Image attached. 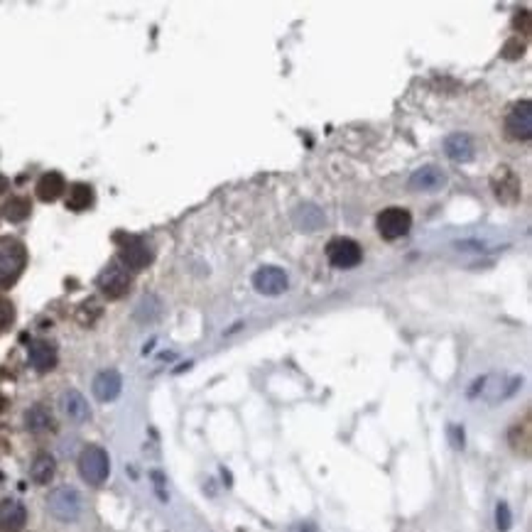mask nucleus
<instances>
[{
    "label": "nucleus",
    "mask_w": 532,
    "mask_h": 532,
    "mask_svg": "<svg viewBox=\"0 0 532 532\" xmlns=\"http://www.w3.org/2000/svg\"><path fill=\"white\" fill-rule=\"evenodd\" d=\"M491 184H493L496 197H498L503 204H518L520 201L523 184H520L518 175H515L513 170H508V167H498L493 179H491Z\"/></svg>",
    "instance_id": "10"
},
{
    "label": "nucleus",
    "mask_w": 532,
    "mask_h": 532,
    "mask_svg": "<svg viewBox=\"0 0 532 532\" xmlns=\"http://www.w3.org/2000/svg\"><path fill=\"white\" fill-rule=\"evenodd\" d=\"M47 510L62 523H77L81 518L84 510V498L77 488L72 486H59L49 493L47 498Z\"/></svg>",
    "instance_id": "2"
},
{
    "label": "nucleus",
    "mask_w": 532,
    "mask_h": 532,
    "mask_svg": "<svg viewBox=\"0 0 532 532\" xmlns=\"http://www.w3.org/2000/svg\"><path fill=\"white\" fill-rule=\"evenodd\" d=\"M57 361L59 356L54 344H49V341H32L29 344V366L37 373H49L57 366Z\"/></svg>",
    "instance_id": "14"
},
{
    "label": "nucleus",
    "mask_w": 532,
    "mask_h": 532,
    "mask_svg": "<svg viewBox=\"0 0 532 532\" xmlns=\"http://www.w3.org/2000/svg\"><path fill=\"white\" fill-rule=\"evenodd\" d=\"M101 314V307L96 305L93 300H88V302H84L81 305V310H79V321H81L84 326H91L93 321H96V317Z\"/></svg>",
    "instance_id": "24"
},
{
    "label": "nucleus",
    "mask_w": 532,
    "mask_h": 532,
    "mask_svg": "<svg viewBox=\"0 0 532 532\" xmlns=\"http://www.w3.org/2000/svg\"><path fill=\"white\" fill-rule=\"evenodd\" d=\"M32 211V204H29L27 197H10L3 206V216L8 218L10 223H20L29 216Z\"/></svg>",
    "instance_id": "22"
},
{
    "label": "nucleus",
    "mask_w": 532,
    "mask_h": 532,
    "mask_svg": "<svg viewBox=\"0 0 532 532\" xmlns=\"http://www.w3.org/2000/svg\"><path fill=\"white\" fill-rule=\"evenodd\" d=\"M133 277L121 262H111L106 270L98 275V290L108 297V300H121L131 292Z\"/></svg>",
    "instance_id": "4"
},
{
    "label": "nucleus",
    "mask_w": 532,
    "mask_h": 532,
    "mask_svg": "<svg viewBox=\"0 0 532 532\" xmlns=\"http://www.w3.org/2000/svg\"><path fill=\"white\" fill-rule=\"evenodd\" d=\"M123 390V378L118 371L108 368V371H101L96 378H93V395L101 402H113Z\"/></svg>",
    "instance_id": "12"
},
{
    "label": "nucleus",
    "mask_w": 532,
    "mask_h": 532,
    "mask_svg": "<svg viewBox=\"0 0 532 532\" xmlns=\"http://www.w3.org/2000/svg\"><path fill=\"white\" fill-rule=\"evenodd\" d=\"M295 223L302 231H319L326 223V218L324 213H321V208H317L314 204H302L295 211Z\"/></svg>",
    "instance_id": "18"
},
{
    "label": "nucleus",
    "mask_w": 532,
    "mask_h": 532,
    "mask_svg": "<svg viewBox=\"0 0 532 532\" xmlns=\"http://www.w3.org/2000/svg\"><path fill=\"white\" fill-rule=\"evenodd\" d=\"M27 265V251L18 238H0V287H10L20 280Z\"/></svg>",
    "instance_id": "1"
},
{
    "label": "nucleus",
    "mask_w": 532,
    "mask_h": 532,
    "mask_svg": "<svg viewBox=\"0 0 532 532\" xmlns=\"http://www.w3.org/2000/svg\"><path fill=\"white\" fill-rule=\"evenodd\" d=\"M152 262V251L140 238H126L121 246V265L126 270H145Z\"/></svg>",
    "instance_id": "9"
},
{
    "label": "nucleus",
    "mask_w": 532,
    "mask_h": 532,
    "mask_svg": "<svg viewBox=\"0 0 532 532\" xmlns=\"http://www.w3.org/2000/svg\"><path fill=\"white\" fill-rule=\"evenodd\" d=\"M446 184V175L434 165H425L420 170L412 172L410 177V189L412 192H425V194H434L439 189H444Z\"/></svg>",
    "instance_id": "11"
},
{
    "label": "nucleus",
    "mask_w": 532,
    "mask_h": 532,
    "mask_svg": "<svg viewBox=\"0 0 532 532\" xmlns=\"http://www.w3.org/2000/svg\"><path fill=\"white\" fill-rule=\"evenodd\" d=\"M290 532H317V528L312 523H300V525H295Z\"/></svg>",
    "instance_id": "28"
},
{
    "label": "nucleus",
    "mask_w": 532,
    "mask_h": 532,
    "mask_svg": "<svg viewBox=\"0 0 532 532\" xmlns=\"http://www.w3.org/2000/svg\"><path fill=\"white\" fill-rule=\"evenodd\" d=\"M451 434H454V446H464V432H459V427H451Z\"/></svg>",
    "instance_id": "27"
},
{
    "label": "nucleus",
    "mask_w": 532,
    "mask_h": 532,
    "mask_svg": "<svg viewBox=\"0 0 532 532\" xmlns=\"http://www.w3.org/2000/svg\"><path fill=\"white\" fill-rule=\"evenodd\" d=\"M326 258L339 270H351V267H356L361 262L363 251L354 238H334L329 243V248H326Z\"/></svg>",
    "instance_id": "7"
},
{
    "label": "nucleus",
    "mask_w": 532,
    "mask_h": 532,
    "mask_svg": "<svg viewBox=\"0 0 532 532\" xmlns=\"http://www.w3.org/2000/svg\"><path fill=\"white\" fill-rule=\"evenodd\" d=\"M79 474L88 486H101L106 484L108 474H111V459H108L106 449L96 444H88L79 456Z\"/></svg>",
    "instance_id": "3"
},
{
    "label": "nucleus",
    "mask_w": 532,
    "mask_h": 532,
    "mask_svg": "<svg viewBox=\"0 0 532 532\" xmlns=\"http://www.w3.org/2000/svg\"><path fill=\"white\" fill-rule=\"evenodd\" d=\"M8 187H10L8 177H5V175H0V197H3V194L8 192Z\"/></svg>",
    "instance_id": "29"
},
{
    "label": "nucleus",
    "mask_w": 532,
    "mask_h": 532,
    "mask_svg": "<svg viewBox=\"0 0 532 532\" xmlns=\"http://www.w3.org/2000/svg\"><path fill=\"white\" fill-rule=\"evenodd\" d=\"M505 131L513 140H530L532 138V103L518 101L505 118Z\"/></svg>",
    "instance_id": "8"
},
{
    "label": "nucleus",
    "mask_w": 532,
    "mask_h": 532,
    "mask_svg": "<svg viewBox=\"0 0 532 532\" xmlns=\"http://www.w3.org/2000/svg\"><path fill=\"white\" fill-rule=\"evenodd\" d=\"M62 410L64 415L69 417L72 422H86L88 417H91V407H88L86 397L81 395L79 390H74V387H69V390H64L62 395Z\"/></svg>",
    "instance_id": "16"
},
{
    "label": "nucleus",
    "mask_w": 532,
    "mask_h": 532,
    "mask_svg": "<svg viewBox=\"0 0 532 532\" xmlns=\"http://www.w3.org/2000/svg\"><path fill=\"white\" fill-rule=\"evenodd\" d=\"M412 228V216L407 208L402 206H390L378 216V231L385 241H397V238L407 236Z\"/></svg>",
    "instance_id": "5"
},
{
    "label": "nucleus",
    "mask_w": 532,
    "mask_h": 532,
    "mask_svg": "<svg viewBox=\"0 0 532 532\" xmlns=\"http://www.w3.org/2000/svg\"><path fill=\"white\" fill-rule=\"evenodd\" d=\"M253 287H255V292H260L265 297H280L290 287V277H287V272L282 267L265 265L253 275Z\"/></svg>",
    "instance_id": "6"
},
{
    "label": "nucleus",
    "mask_w": 532,
    "mask_h": 532,
    "mask_svg": "<svg viewBox=\"0 0 532 532\" xmlns=\"http://www.w3.org/2000/svg\"><path fill=\"white\" fill-rule=\"evenodd\" d=\"M93 204V189L88 184H74L69 187V194H67V208L72 211H84Z\"/></svg>",
    "instance_id": "21"
},
{
    "label": "nucleus",
    "mask_w": 532,
    "mask_h": 532,
    "mask_svg": "<svg viewBox=\"0 0 532 532\" xmlns=\"http://www.w3.org/2000/svg\"><path fill=\"white\" fill-rule=\"evenodd\" d=\"M27 523V510L20 500H5L0 503V530L3 532H20Z\"/></svg>",
    "instance_id": "15"
},
{
    "label": "nucleus",
    "mask_w": 532,
    "mask_h": 532,
    "mask_svg": "<svg viewBox=\"0 0 532 532\" xmlns=\"http://www.w3.org/2000/svg\"><path fill=\"white\" fill-rule=\"evenodd\" d=\"M523 49H525V44L520 42V39H510V42L505 44V49H503V57L505 59H518V57H523Z\"/></svg>",
    "instance_id": "26"
},
{
    "label": "nucleus",
    "mask_w": 532,
    "mask_h": 532,
    "mask_svg": "<svg viewBox=\"0 0 532 532\" xmlns=\"http://www.w3.org/2000/svg\"><path fill=\"white\" fill-rule=\"evenodd\" d=\"M496 523H498L500 532H508L513 525V515H510V508L505 503H498V508H496Z\"/></svg>",
    "instance_id": "25"
},
{
    "label": "nucleus",
    "mask_w": 532,
    "mask_h": 532,
    "mask_svg": "<svg viewBox=\"0 0 532 532\" xmlns=\"http://www.w3.org/2000/svg\"><path fill=\"white\" fill-rule=\"evenodd\" d=\"M25 427H27L29 432H34V434H39V432H49L54 427L52 412H49L44 405H32L27 412H25Z\"/></svg>",
    "instance_id": "19"
},
{
    "label": "nucleus",
    "mask_w": 532,
    "mask_h": 532,
    "mask_svg": "<svg viewBox=\"0 0 532 532\" xmlns=\"http://www.w3.org/2000/svg\"><path fill=\"white\" fill-rule=\"evenodd\" d=\"M15 324V307L13 302L3 300L0 297V334H5V331H10V326Z\"/></svg>",
    "instance_id": "23"
},
{
    "label": "nucleus",
    "mask_w": 532,
    "mask_h": 532,
    "mask_svg": "<svg viewBox=\"0 0 532 532\" xmlns=\"http://www.w3.org/2000/svg\"><path fill=\"white\" fill-rule=\"evenodd\" d=\"M444 152L454 162H471L476 157V142L469 133H451L444 140Z\"/></svg>",
    "instance_id": "13"
},
{
    "label": "nucleus",
    "mask_w": 532,
    "mask_h": 532,
    "mask_svg": "<svg viewBox=\"0 0 532 532\" xmlns=\"http://www.w3.org/2000/svg\"><path fill=\"white\" fill-rule=\"evenodd\" d=\"M64 189H67L64 177L59 175V172H47V175H42L37 182V197L42 199V201H57L64 194Z\"/></svg>",
    "instance_id": "17"
},
{
    "label": "nucleus",
    "mask_w": 532,
    "mask_h": 532,
    "mask_svg": "<svg viewBox=\"0 0 532 532\" xmlns=\"http://www.w3.org/2000/svg\"><path fill=\"white\" fill-rule=\"evenodd\" d=\"M54 471H57V464H54V459L49 454H37L32 466H29V476H32V481L39 486L49 484V481L54 479Z\"/></svg>",
    "instance_id": "20"
}]
</instances>
